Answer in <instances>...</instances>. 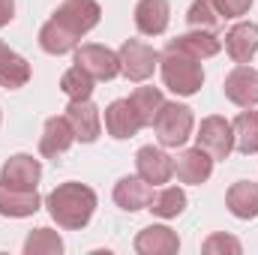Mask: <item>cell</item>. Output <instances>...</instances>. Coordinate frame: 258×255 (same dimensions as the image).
<instances>
[{
	"mask_svg": "<svg viewBox=\"0 0 258 255\" xmlns=\"http://www.w3.org/2000/svg\"><path fill=\"white\" fill-rule=\"evenodd\" d=\"M129 99H132V105L138 108V114H141L144 126H153V117H156V111H159V108H162V102H165L162 90H159V87L144 84V87H135Z\"/></svg>",
	"mask_w": 258,
	"mask_h": 255,
	"instance_id": "obj_26",
	"label": "cell"
},
{
	"mask_svg": "<svg viewBox=\"0 0 258 255\" xmlns=\"http://www.w3.org/2000/svg\"><path fill=\"white\" fill-rule=\"evenodd\" d=\"M186 21H189L192 30H213V33H216L222 15L216 12V6H213L210 0H192V6H189V12H186Z\"/></svg>",
	"mask_w": 258,
	"mask_h": 255,
	"instance_id": "obj_29",
	"label": "cell"
},
{
	"mask_svg": "<svg viewBox=\"0 0 258 255\" xmlns=\"http://www.w3.org/2000/svg\"><path fill=\"white\" fill-rule=\"evenodd\" d=\"M30 81V63L15 54L3 39H0V87L6 90H18Z\"/></svg>",
	"mask_w": 258,
	"mask_h": 255,
	"instance_id": "obj_23",
	"label": "cell"
},
{
	"mask_svg": "<svg viewBox=\"0 0 258 255\" xmlns=\"http://www.w3.org/2000/svg\"><path fill=\"white\" fill-rule=\"evenodd\" d=\"M201 252L204 255H240L243 252V246H240V240L237 237H231V234H225V231H216V234H210L204 243H201Z\"/></svg>",
	"mask_w": 258,
	"mask_h": 255,
	"instance_id": "obj_30",
	"label": "cell"
},
{
	"mask_svg": "<svg viewBox=\"0 0 258 255\" xmlns=\"http://www.w3.org/2000/svg\"><path fill=\"white\" fill-rule=\"evenodd\" d=\"M138 129H144V120L138 114V108L132 105V99H114L105 108V132L117 141H126L132 135H138Z\"/></svg>",
	"mask_w": 258,
	"mask_h": 255,
	"instance_id": "obj_12",
	"label": "cell"
},
{
	"mask_svg": "<svg viewBox=\"0 0 258 255\" xmlns=\"http://www.w3.org/2000/svg\"><path fill=\"white\" fill-rule=\"evenodd\" d=\"M0 120H3V114H0Z\"/></svg>",
	"mask_w": 258,
	"mask_h": 255,
	"instance_id": "obj_33",
	"label": "cell"
},
{
	"mask_svg": "<svg viewBox=\"0 0 258 255\" xmlns=\"http://www.w3.org/2000/svg\"><path fill=\"white\" fill-rule=\"evenodd\" d=\"M72 144H75L72 123L66 120L63 114L60 117H48L45 126H42V135H39V153L48 156V159H57V156H63Z\"/></svg>",
	"mask_w": 258,
	"mask_h": 255,
	"instance_id": "obj_14",
	"label": "cell"
},
{
	"mask_svg": "<svg viewBox=\"0 0 258 255\" xmlns=\"http://www.w3.org/2000/svg\"><path fill=\"white\" fill-rule=\"evenodd\" d=\"M177 249H180V237L168 225H147L135 237L138 255H174Z\"/></svg>",
	"mask_w": 258,
	"mask_h": 255,
	"instance_id": "obj_16",
	"label": "cell"
},
{
	"mask_svg": "<svg viewBox=\"0 0 258 255\" xmlns=\"http://www.w3.org/2000/svg\"><path fill=\"white\" fill-rule=\"evenodd\" d=\"M159 72H162V84L177 96H195L204 84L201 60L171 45H165V51L159 54Z\"/></svg>",
	"mask_w": 258,
	"mask_h": 255,
	"instance_id": "obj_2",
	"label": "cell"
},
{
	"mask_svg": "<svg viewBox=\"0 0 258 255\" xmlns=\"http://www.w3.org/2000/svg\"><path fill=\"white\" fill-rule=\"evenodd\" d=\"M45 207L51 213V219L66 228V231H81L90 219H93V210H96V192L78 180H66L60 186L48 192L45 198Z\"/></svg>",
	"mask_w": 258,
	"mask_h": 255,
	"instance_id": "obj_1",
	"label": "cell"
},
{
	"mask_svg": "<svg viewBox=\"0 0 258 255\" xmlns=\"http://www.w3.org/2000/svg\"><path fill=\"white\" fill-rule=\"evenodd\" d=\"M198 147L207 150L213 159H228L231 150H234V132H231V123L219 114H210L201 120L198 126V135H195Z\"/></svg>",
	"mask_w": 258,
	"mask_h": 255,
	"instance_id": "obj_7",
	"label": "cell"
},
{
	"mask_svg": "<svg viewBox=\"0 0 258 255\" xmlns=\"http://www.w3.org/2000/svg\"><path fill=\"white\" fill-rule=\"evenodd\" d=\"M15 18V0H0V27H6Z\"/></svg>",
	"mask_w": 258,
	"mask_h": 255,
	"instance_id": "obj_32",
	"label": "cell"
},
{
	"mask_svg": "<svg viewBox=\"0 0 258 255\" xmlns=\"http://www.w3.org/2000/svg\"><path fill=\"white\" fill-rule=\"evenodd\" d=\"M213 162H216V159H213L207 150H201V147L195 144V147L183 150V153L177 156V162H174V174H177L180 183L201 186V183L210 180V174H213Z\"/></svg>",
	"mask_w": 258,
	"mask_h": 255,
	"instance_id": "obj_13",
	"label": "cell"
},
{
	"mask_svg": "<svg viewBox=\"0 0 258 255\" xmlns=\"http://www.w3.org/2000/svg\"><path fill=\"white\" fill-rule=\"evenodd\" d=\"M171 48H180L186 54H192L198 60H207V57H216L222 51V39L213 33V30H189V33H180L177 39L168 42Z\"/></svg>",
	"mask_w": 258,
	"mask_h": 255,
	"instance_id": "obj_20",
	"label": "cell"
},
{
	"mask_svg": "<svg viewBox=\"0 0 258 255\" xmlns=\"http://www.w3.org/2000/svg\"><path fill=\"white\" fill-rule=\"evenodd\" d=\"M225 51L234 63H249L258 54V24L252 21H237L225 33Z\"/></svg>",
	"mask_w": 258,
	"mask_h": 255,
	"instance_id": "obj_15",
	"label": "cell"
},
{
	"mask_svg": "<svg viewBox=\"0 0 258 255\" xmlns=\"http://www.w3.org/2000/svg\"><path fill=\"white\" fill-rule=\"evenodd\" d=\"M60 90L69 99H90L93 93V78L81 69V66H69L60 75Z\"/></svg>",
	"mask_w": 258,
	"mask_h": 255,
	"instance_id": "obj_28",
	"label": "cell"
},
{
	"mask_svg": "<svg viewBox=\"0 0 258 255\" xmlns=\"http://www.w3.org/2000/svg\"><path fill=\"white\" fill-rule=\"evenodd\" d=\"M39 177H42V165L30 153H15L0 168V183L15 186V189H36Z\"/></svg>",
	"mask_w": 258,
	"mask_h": 255,
	"instance_id": "obj_11",
	"label": "cell"
},
{
	"mask_svg": "<svg viewBox=\"0 0 258 255\" xmlns=\"http://www.w3.org/2000/svg\"><path fill=\"white\" fill-rule=\"evenodd\" d=\"M78 42H81V36H75L72 30H66L63 24L54 21V18H48V21L39 27V48H42L45 54H54V57L69 54V51L78 48Z\"/></svg>",
	"mask_w": 258,
	"mask_h": 255,
	"instance_id": "obj_21",
	"label": "cell"
},
{
	"mask_svg": "<svg viewBox=\"0 0 258 255\" xmlns=\"http://www.w3.org/2000/svg\"><path fill=\"white\" fill-rule=\"evenodd\" d=\"M75 66H81L93 81H111V78L120 75L117 51H111L105 45H96V42H87V45L75 48Z\"/></svg>",
	"mask_w": 258,
	"mask_h": 255,
	"instance_id": "obj_5",
	"label": "cell"
},
{
	"mask_svg": "<svg viewBox=\"0 0 258 255\" xmlns=\"http://www.w3.org/2000/svg\"><path fill=\"white\" fill-rule=\"evenodd\" d=\"M135 171H138V177H144L150 186H162V183H168L171 174H174V159H171L162 147L147 144V147H141V150L135 153Z\"/></svg>",
	"mask_w": 258,
	"mask_h": 255,
	"instance_id": "obj_10",
	"label": "cell"
},
{
	"mask_svg": "<svg viewBox=\"0 0 258 255\" xmlns=\"http://www.w3.org/2000/svg\"><path fill=\"white\" fill-rule=\"evenodd\" d=\"M39 207H42V198L36 189H15L0 183V216L24 219V216H33Z\"/></svg>",
	"mask_w": 258,
	"mask_h": 255,
	"instance_id": "obj_18",
	"label": "cell"
},
{
	"mask_svg": "<svg viewBox=\"0 0 258 255\" xmlns=\"http://www.w3.org/2000/svg\"><path fill=\"white\" fill-rule=\"evenodd\" d=\"M225 99L240 105V108H255L258 105V69L246 63H237L222 81Z\"/></svg>",
	"mask_w": 258,
	"mask_h": 255,
	"instance_id": "obj_8",
	"label": "cell"
},
{
	"mask_svg": "<svg viewBox=\"0 0 258 255\" xmlns=\"http://www.w3.org/2000/svg\"><path fill=\"white\" fill-rule=\"evenodd\" d=\"M150 198H153V186L138 174H126V177H120L114 183V204L129 210V213L144 210L150 204Z\"/></svg>",
	"mask_w": 258,
	"mask_h": 255,
	"instance_id": "obj_19",
	"label": "cell"
},
{
	"mask_svg": "<svg viewBox=\"0 0 258 255\" xmlns=\"http://www.w3.org/2000/svg\"><path fill=\"white\" fill-rule=\"evenodd\" d=\"M147 210H153V216L159 219H174L186 210V192L180 186H162L159 192H153Z\"/></svg>",
	"mask_w": 258,
	"mask_h": 255,
	"instance_id": "obj_25",
	"label": "cell"
},
{
	"mask_svg": "<svg viewBox=\"0 0 258 255\" xmlns=\"http://www.w3.org/2000/svg\"><path fill=\"white\" fill-rule=\"evenodd\" d=\"M63 117L72 123L75 129V141L81 144H93L102 132V117H99V108L90 102V99H69Z\"/></svg>",
	"mask_w": 258,
	"mask_h": 255,
	"instance_id": "obj_9",
	"label": "cell"
},
{
	"mask_svg": "<svg viewBox=\"0 0 258 255\" xmlns=\"http://www.w3.org/2000/svg\"><path fill=\"white\" fill-rule=\"evenodd\" d=\"M231 132H234V150L252 156L258 153V111L246 108L231 120Z\"/></svg>",
	"mask_w": 258,
	"mask_h": 255,
	"instance_id": "obj_24",
	"label": "cell"
},
{
	"mask_svg": "<svg viewBox=\"0 0 258 255\" xmlns=\"http://www.w3.org/2000/svg\"><path fill=\"white\" fill-rule=\"evenodd\" d=\"M51 18L60 21L66 30H72L75 36H84V33H90V30L99 24L102 6H99L96 0H63Z\"/></svg>",
	"mask_w": 258,
	"mask_h": 255,
	"instance_id": "obj_6",
	"label": "cell"
},
{
	"mask_svg": "<svg viewBox=\"0 0 258 255\" xmlns=\"http://www.w3.org/2000/svg\"><path fill=\"white\" fill-rule=\"evenodd\" d=\"M171 21L168 0H138L135 6V27L144 36H162Z\"/></svg>",
	"mask_w": 258,
	"mask_h": 255,
	"instance_id": "obj_17",
	"label": "cell"
},
{
	"mask_svg": "<svg viewBox=\"0 0 258 255\" xmlns=\"http://www.w3.org/2000/svg\"><path fill=\"white\" fill-rule=\"evenodd\" d=\"M225 204L231 216L237 219H255L258 216V183L252 180H237L225 192Z\"/></svg>",
	"mask_w": 258,
	"mask_h": 255,
	"instance_id": "obj_22",
	"label": "cell"
},
{
	"mask_svg": "<svg viewBox=\"0 0 258 255\" xmlns=\"http://www.w3.org/2000/svg\"><path fill=\"white\" fill-rule=\"evenodd\" d=\"M117 57H120V75H126L129 81H147L159 66V51L141 39H126Z\"/></svg>",
	"mask_w": 258,
	"mask_h": 255,
	"instance_id": "obj_4",
	"label": "cell"
},
{
	"mask_svg": "<svg viewBox=\"0 0 258 255\" xmlns=\"http://www.w3.org/2000/svg\"><path fill=\"white\" fill-rule=\"evenodd\" d=\"M63 252V237L51 228H36L24 240V255H60Z\"/></svg>",
	"mask_w": 258,
	"mask_h": 255,
	"instance_id": "obj_27",
	"label": "cell"
},
{
	"mask_svg": "<svg viewBox=\"0 0 258 255\" xmlns=\"http://www.w3.org/2000/svg\"><path fill=\"white\" fill-rule=\"evenodd\" d=\"M192 108L183 102H162V108L153 117V132L162 147H180L192 138Z\"/></svg>",
	"mask_w": 258,
	"mask_h": 255,
	"instance_id": "obj_3",
	"label": "cell"
},
{
	"mask_svg": "<svg viewBox=\"0 0 258 255\" xmlns=\"http://www.w3.org/2000/svg\"><path fill=\"white\" fill-rule=\"evenodd\" d=\"M210 3L216 6V12H219L222 18H240V15H246L249 6H252V0H210Z\"/></svg>",
	"mask_w": 258,
	"mask_h": 255,
	"instance_id": "obj_31",
	"label": "cell"
}]
</instances>
